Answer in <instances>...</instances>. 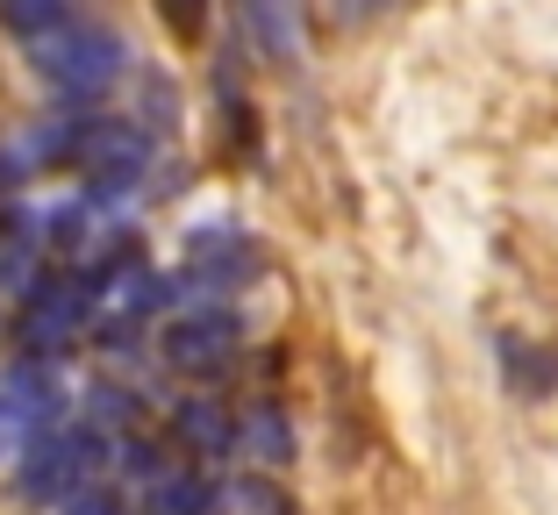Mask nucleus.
<instances>
[{
  "label": "nucleus",
  "instance_id": "nucleus-15",
  "mask_svg": "<svg viewBox=\"0 0 558 515\" xmlns=\"http://www.w3.org/2000/svg\"><path fill=\"white\" fill-rule=\"evenodd\" d=\"M58 515H130V501H122V487L86 480L80 494H65V501H58Z\"/></svg>",
  "mask_w": 558,
  "mask_h": 515
},
{
  "label": "nucleus",
  "instance_id": "nucleus-10",
  "mask_svg": "<svg viewBox=\"0 0 558 515\" xmlns=\"http://www.w3.org/2000/svg\"><path fill=\"white\" fill-rule=\"evenodd\" d=\"M494 358H501V372H509V394L515 401H544L558 387V351H537L530 336H494Z\"/></svg>",
  "mask_w": 558,
  "mask_h": 515
},
{
  "label": "nucleus",
  "instance_id": "nucleus-7",
  "mask_svg": "<svg viewBox=\"0 0 558 515\" xmlns=\"http://www.w3.org/2000/svg\"><path fill=\"white\" fill-rule=\"evenodd\" d=\"M294 422H287V408L279 401H251L244 416H236V451L230 458H244V466H258V473H287L294 466Z\"/></svg>",
  "mask_w": 558,
  "mask_h": 515
},
{
  "label": "nucleus",
  "instance_id": "nucleus-5",
  "mask_svg": "<svg viewBox=\"0 0 558 515\" xmlns=\"http://www.w3.org/2000/svg\"><path fill=\"white\" fill-rule=\"evenodd\" d=\"M158 351H165V366L186 372V380H215V372L236 366L244 322H236V308H222V301H201V308H180V316L165 322Z\"/></svg>",
  "mask_w": 558,
  "mask_h": 515
},
{
  "label": "nucleus",
  "instance_id": "nucleus-12",
  "mask_svg": "<svg viewBox=\"0 0 558 515\" xmlns=\"http://www.w3.org/2000/svg\"><path fill=\"white\" fill-rule=\"evenodd\" d=\"M65 22H80V0H0V29H15L22 44L65 29Z\"/></svg>",
  "mask_w": 558,
  "mask_h": 515
},
{
  "label": "nucleus",
  "instance_id": "nucleus-8",
  "mask_svg": "<svg viewBox=\"0 0 558 515\" xmlns=\"http://www.w3.org/2000/svg\"><path fill=\"white\" fill-rule=\"evenodd\" d=\"M172 451H186V458H230L236 451V416L222 408V401H208V394H186V401H172Z\"/></svg>",
  "mask_w": 558,
  "mask_h": 515
},
{
  "label": "nucleus",
  "instance_id": "nucleus-6",
  "mask_svg": "<svg viewBox=\"0 0 558 515\" xmlns=\"http://www.w3.org/2000/svg\"><path fill=\"white\" fill-rule=\"evenodd\" d=\"M258 272H265L258 236H244L236 222H201V230H186V280H172V286L222 301V294H244Z\"/></svg>",
  "mask_w": 558,
  "mask_h": 515
},
{
  "label": "nucleus",
  "instance_id": "nucleus-16",
  "mask_svg": "<svg viewBox=\"0 0 558 515\" xmlns=\"http://www.w3.org/2000/svg\"><path fill=\"white\" fill-rule=\"evenodd\" d=\"M158 15L172 22V36H186V44H194V36L208 29V0H158Z\"/></svg>",
  "mask_w": 558,
  "mask_h": 515
},
{
  "label": "nucleus",
  "instance_id": "nucleus-11",
  "mask_svg": "<svg viewBox=\"0 0 558 515\" xmlns=\"http://www.w3.org/2000/svg\"><path fill=\"white\" fill-rule=\"evenodd\" d=\"M222 508H236V515H301L294 508V494H287V487L272 480V473H236L230 487H222Z\"/></svg>",
  "mask_w": 558,
  "mask_h": 515
},
{
  "label": "nucleus",
  "instance_id": "nucleus-4",
  "mask_svg": "<svg viewBox=\"0 0 558 515\" xmlns=\"http://www.w3.org/2000/svg\"><path fill=\"white\" fill-rule=\"evenodd\" d=\"M94 286L80 280V272H65V280H50L36 294H22V316H15V344L29 366H50V358H65L72 344H80L86 330H94Z\"/></svg>",
  "mask_w": 558,
  "mask_h": 515
},
{
  "label": "nucleus",
  "instance_id": "nucleus-17",
  "mask_svg": "<svg viewBox=\"0 0 558 515\" xmlns=\"http://www.w3.org/2000/svg\"><path fill=\"white\" fill-rule=\"evenodd\" d=\"M373 8H387V0H337V15H344V22H365Z\"/></svg>",
  "mask_w": 558,
  "mask_h": 515
},
{
  "label": "nucleus",
  "instance_id": "nucleus-1",
  "mask_svg": "<svg viewBox=\"0 0 558 515\" xmlns=\"http://www.w3.org/2000/svg\"><path fill=\"white\" fill-rule=\"evenodd\" d=\"M108 444H116V437H100L94 422H50V430H36L29 444L15 451V494L36 501V508H58V501L80 494L86 480H100Z\"/></svg>",
  "mask_w": 558,
  "mask_h": 515
},
{
  "label": "nucleus",
  "instance_id": "nucleus-9",
  "mask_svg": "<svg viewBox=\"0 0 558 515\" xmlns=\"http://www.w3.org/2000/svg\"><path fill=\"white\" fill-rule=\"evenodd\" d=\"M144 508L150 515H215L222 508V487H215L194 458H172V466L144 487Z\"/></svg>",
  "mask_w": 558,
  "mask_h": 515
},
{
  "label": "nucleus",
  "instance_id": "nucleus-3",
  "mask_svg": "<svg viewBox=\"0 0 558 515\" xmlns=\"http://www.w3.org/2000/svg\"><path fill=\"white\" fill-rule=\"evenodd\" d=\"M65 165L86 172V194L94 200L130 194L150 165V136H144V122H122V115H72Z\"/></svg>",
  "mask_w": 558,
  "mask_h": 515
},
{
  "label": "nucleus",
  "instance_id": "nucleus-2",
  "mask_svg": "<svg viewBox=\"0 0 558 515\" xmlns=\"http://www.w3.org/2000/svg\"><path fill=\"white\" fill-rule=\"evenodd\" d=\"M29 58L65 100H100L122 72H130V44H122L116 29H100V22H65V29L36 36Z\"/></svg>",
  "mask_w": 558,
  "mask_h": 515
},
{
  "label": "nucleus",
  "instance_id": "nucleus-14",
  "mask_svg": "<svg viewBox=\"0 0 558 515\" xmlns=\"http://www.w3.org/2000/svg\"><path fill=\"white\" fill-rule=\"evenodd\" d=\"M44 286V250L29 244L22 230H8V244H0V294H36Z\"/></svg>",
  "mask_w": 558,
  "mask_h": 515
},
{
  "label": "nucleus",
  "instance_id": "nucleus-13",
  "mask_svg": "<svg viewBox=\"0 0 558 515\" xmlns=\"http://www.w3.org/2000/svg\"><path fill=\"white\" fill-rule=\"evenodd\" d=\"M251 29H258V44L272 50V58H294L301 50V22H294V0H244Z\"/></svg>",
  "mask_w": 558,
  "mask_h": 515
}]
</instances>
